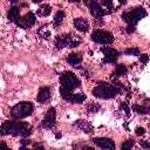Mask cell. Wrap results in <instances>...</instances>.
<instances>
[{
	"instance_id": "22",
	"label": "cell",
	"mask_w": 150,
	"mask_h": 150,
	"mask_svg": "<svg viewBox=\"0 0 150 150\" xmlns=\"http://www.w3.org/2000/svg\"><path fill=\"white\" fill-rule=\"evenodd\" d=\"M64 12L63 11H57L56 12V14H55V16H54V21H53V25L54 26H60L61 25V22H62V20L64 19Z\"/></svg>"
},
{
	"instance_id": "11",
	"label": "cell",
	"mask_w": 150,
	"mask_h": 150,
	"mask_svg": "<svg viewBox=\"0 0 150 150\" xmlns=\"http://www.w3.org/2000/svg\"><path fill=\"white\" fill-rule=\"evenodd\" d=\"M94 144L98 145L102 149H107V150H115V142L111 138L108 137H96L93 139Z\"/></svg>"
},
{
	"instance_id": "37",
	"label": "cell",
	"mask_w": 150,
	"mask_h": 150,
	"mask_svg": "<svg viewBox=\"0 0 150 150\" xmlns=\"http://www.w3.org/2000/svg\"><path fill=\"white\" fill-rule=\"evenodd\" d=\"M55 136H56V138H60V137H61V134H56Z\"/></svg>"
},
{
	"instance_id": "16",
	"label": "cell",
	"mask_w": 150,
	"mask_h": 150,
	"mask_svg": "<svg viewBox=\"0 0 150 150\" xmlns=\"http://www.w3.org/2000/svg\"><path fill=\"white\" fill-rule=\"evenodd\" d=\"M75 125H76L79 129H81L82 131L87 132V134H89V132L93 131V125H91L89 122H87L86 120H77V121L75 122Z\"/></svg>"
},
{
	"instance_id": "9",
	"label": "cell",
	"mask_w": 150,
	"mask_h": 150,
	"mask_svg": "<svg viewBox=\"0 0 150 150\" xmlns=\"http://www.w3.org/2000/svg\"><path fill=\"white\" fill-rule=\"evenodd\" d=\"M55 120H56V110H55V108H49V110L47 111V114L42 121V128H45V129L53 128L55 124Z\"/></svg>"
},
{
	"instance_id": "19",
	"label": "cell",
	"mask_w": 150,
	"mask_h": 150,
	"mask_svg": "<svg viewBox=\"0 0 150 150\" xmlns=\"http://www.w3.org/2000/svg\"><path fill=\"white\" fill-rule=\"evenodd\" d=\"M60 94H61V96H62L63 100L71 102V98H73V96H74V94L71 93V90H69L68 88L61 86V87H60Z\"/></svg>"
},
{
	"instance_id": "23",
	"label": "cell",
	"mask_w": 150,
	"mask_h": 150,
	"mask_svg": "<svg viewBox=\"0 0 150 150\" xmlns=\"http://www.w3.org/2000/svg\"><path fill=\"white\" fill-rule=\"evenodd\" d=\"M38 34H39L42 39H46V40H48V39L50 38V32H49V29H48L47 26H42V27L38 30Z\"/></svg>"
},
{
	"instance_id": "33",
	"label": "cell",
	"mask_w": 150,
	"mask_h": 150,
	"mask_svg": "<svg viewBox=\"0 0 150 150\" xmlns=\"http://www.w3.org/2000/svg\"><path fill=\"white\" fill-rule=\"evenodd\" d=\"M125 32H127L128 34L134 33V32H135V26H130V25H128V27L125 28Z\"/></svg>"
},
{
	"instance_id": "8",
	"label": "cell",
	"mask_w": 150,
	"mask_h": 150,
	"mask_svg": "<svg viewBox=\"0 0 150 150\" xmlns=\"http://www.w3.org/2000/svg\"><path fill=\"white\" fill-rule=\"evenodd\" d=\"M35 15L33 14V13H27L25 16H22V18H19L16 21H15V23L20 27V28H28V27H32L34 23H35Z\"/></svg>"
},
{
	"instance_id": "32",
	"label": "cell",
	"mask_w": 150,
	"mask_h": 150,
	"mask_svg": "<svg viewBox=\"0 0 150 150\" xmlns=\"http://www.w3.org/2000/svg\"><path fill=\"white\" fill-rule=\"evenodd\" d=\"M139 61H141L142 63H146V62L149 61V56H148L146 54H142V55L139 56Z\"/></svg>"
},
{
	"instance_id": "24",
	"label": "cell",
	"mask_w": 150,
	"mask_h": 150,
	"mask_svg": "<svg viewBox=\"0 0 150 150\" xmlns=\"http://www.w3.org/2000/svg\"><path fill=\"white\" fill-rule=\"evenodd\" d=\"M86 100V95L83 93H79V94H74L73 98H71V103H82Z\"/></svg>"
},
{
	"instance_id": "17",
	"label": "cell",
	"mask_w": 150,
	"mask_h": 150,
	"mask_svg": "<svg viewBox=\"0 0 150 150\" xmlns=\"http://www.w3.org/2000/svg\"><path fill=\"white\" fill-rule=\"evenodd\" d=\"M100 6L102 7L104 14H110L115 11V7H114V2L111 0H102Z\"/></svg>"
},
{
	"instance_id": "6",
	"label": "cell",
	"mask_w": 150,
	"mask_h": 150,
	"mask_svg": "<svg viewBox=\"0 0 150 150\" xmlns=\"http://www.w3.org/2000/svg\"><path fill=\"white\" fill-rule=\"evenodd\" d=\"M60 82H61V86L68 88L69 90H73L77 87H80L81 82L80 80L77 79V76L73 73V71H64L61 74L60 76Z\"/></svg>"
},
{
	"instance_id": "36",
	"label": "cell",
	"mask_w": 150,
	"mask_h": 150,
	"mask_svg": "<svg viewBox=\"0 0 150 150\" xmlns=\"http://www.w3.org/2000/svg\"><path fill=\"white\" fill-rule=\"evenodd\" d=\"M84 150H95V149H94V148H91V146H87Z\"/></svg>"
},
{
	"instance_id": "27",
	"label": "cell",
	"mask_w": 150,
	"mask_h": 150,
	"mask_svg": "<svg viewBox=\"0 0 150 150\" xmlns=\"http://www.w3.org/2000/svg\"><path fill=\"white\" fill-rule=\"evenodd\" d=\"M125 54H129V55H135V56H138L139 55V49L138 48H129V49H125L124 52Z\"/></svg>"
},
{
	"instance_id": "3",
	"label": "cell",
	"mask_w": 150,
	"mask_h": 150,
	"mask_svg": "<svg viewBox=\"0 0 150 150\" xmlns=\"http://www.w3.org/2000/svg\"><path fill=\"white\" fill-rule=\"evenodd\" d=\"M33 110H34V107H33L32 102H20L12 108L11 115L13 118L20 120V118H25L27 116H30Z\"/></svg>"
},
{
	"instance_id": "20",
	"label": "cell",
	"mask_w": 150,
	"mask_h": 150,
	"mask_svg": "<svg viewBox=\"0 0 150 150\" xmlns=\"http://www.w3.org/2000/svg\"><path fill=\"white\" fill-rule=\"evenodd\" d=\"M127 70L128 69H127V67L124 64H117L114 74H111V79L115 77V76H123V75H125L127 74Z\"/></svg>"
},
{
	"instance_id": "7",
	"label": "cell",
	"mask_w": 150,
	"mask_h": 150,
	"mask_svg": "<svg viewBox=\"0 0 150 150\" xmlns=\"http://www.w3.org/2000/svg\"><path fill=\"white\" fill-rule=\"evenodd\" d=\"M91 40L97 42V43H102V45H109L114 41V36L111 33L107 32V30H102V29H96L91 33Z\"/></svg>"
},
{
	"instance_id": "26",
	"label": "cell",
	"mask_w": 150,
	"mask_h": 150,
	"mask_svg": "<svg viewBox=\"0 0 150 150\" xmlns=\"http://www.w3.org/2000/svg\"><path fill=\"white\" fill-rule=\"evenodd\" d=\"M100 108H101V105H100L98 103L91 102V103H89V105L87 107V111H88V112H97V111L100 110Z\"/></svg>"
},
{
	"instance_id": "1",
	"label": "cell",
	"mask_w": 150,
	"mask_h": 150,
	"mask_svg": "<svg viewBox=\"0 0 150 150\" xmlns=\"http://www.w3.org/2000/svg\"><path fill=\"white\" fill-rule=\"evenodd\" d=\"M13 135L27 137L32 134V127L26 122H16V121H5L1 124V135Z\"/></svg>"
},
{
	"instance_id": "2",
	"label": "cell",
	"mask_w": 150,
	"mask_h": 150,
	"mask_svg": "<svg viewBox=\"0 0 150 150\" xmlns=\"http://www.w3.org/2000/svg\"><path fill=\"white\" fill-rule=\"evenodd\" d=\"M123 87L118 82L116 83H107V82H97V86L93 89V95L98 98H111L122 91Z\"/></svg>"
},
{
	"instance_id": "29",
	"label": "cell",
	"mask_w": 150,
	"mask_h": 150,
	"mask_svg": "<svg viewBox=\"0 0 150 150\" xmlns=\"http://www.w3.org/2000/svg\"><path fill=\"white\" fill-rule=\"evenodd\" d=\"M139 144H141V146L143 149H150V142L149 141H145V139L139 141Z\"/></svg>"
},
{
	"instance_id": "25",
	"label": "cell",
	"mask_w": 150,
	"mask_h": 150,
	"mask_svg": "<svg viewBox=\"0 0 150 150\" xmlns=\"http://www.w3.org/2000/svg\"><path fill=\"white\" fill-rule=\"evenodd\" d=\"M135 144V141L131 138V139H127L122 143V146H121V150H131L132 145Z\"/></svg>"
},
{
	"instance_id": "13",
	"label": "cell",
	"mask_w": 150,
	"mask_h": 150,
	"mask_svg": "<svg viewBox=\"0 0 150 150\" xmlns=\"http://www.w3.org/2000/svg\"><path fill=\"white\" fill-rule=\"evenodd\" d=\"M49 97H50V89H49L48 87H42V88H40V90H39V93H38L36 101L43 103V102L48 101Z\"/></svg>"
},
{
	"instance_id": "30",
	"label": "cell",
	"mask_w": 150,
	"mask_h": 150,
	"mask_svg": "<svg viewBox=\"0 0 150 150\" xmlns=\"http://www.w3.org/2000/svg\"><path fill=\"white\" fill-rule=\"evenodd\" d=\"M143 107L145 108V110H146V114H150V100H149V98H146V100H144V103H143Z\"/></svg>"
},
{
	"instance_id": "18",
	"label": "cell",
	"mask_w": 150,
	"mask_h": 150,
	"mask_svg": "<svg viewBox=\"0 0 150 150\" xmlns=\"http://www.w3.org/2000/svg\"><path fill=\"white\" fill-rule=\"evenodd\" d=\"M7 18H8L9 21H14L15 22L20 18V9H19V7H12L9 9L8 14H7Z\"/></svg>"
},
{
	"instance_id": "10",
	"label": "cell",
	"mask_w": 150,
	"mask_h": 150,
	"mask_svg": "<svg viewBox=\"0 0 150 150\" xmlns=\"http://www.w3.org/2000/svg\"><path fill=\"white\" fill-rule=\"evenodd\" d=\"M101 50L104 54L103 63H114V62H116V60L118 57V52L116 49L109 48V47H102Z\"/></svg>"
},
{
	"instance_id": "12",
	"label": "cell",
	"mask_w": 150,
	"mask_h": 150,
	"mask_svg": "<svg viewBox=\"0 0 150 150\" xmlns=\"http://www.w3.org/2000/svg\"><path fill=\"white\" fill-rule=\"evenodd\" d=\"M88 8L90 9V14L96 18V19H101L104 15V12L102 9V7L100 6V4L97 1H86Z\"/></svg>"
},
{
	"instance_id": "15",
	"label": "cell",
	"mask_w": 150,
	"mask_h": 150,
	"mask_svg": "<svg viewBox=\"0 0 150 150\" xmlns=\"http://www.w3.org/2000/svg\"><path fill=\"white\" fill-rule=\"evenodd\" d=\"M67 61L73 67H79V64L82 62V55L80 53H71V54L68 55Z\"/></svg>"
},
{
	"instance_id": "21",
	"label": "cell",
	"mask_w": 150,
	"mask_h": 150,
	"mask_svg": "<svg viewBox=\"0 0 150 150\" xmlns=\"http://www.w3.org/2000/svg\"><path fill=\"white\" fill-rule=\"evenodd\" d=\"M52 12V7L50 5H47V4H43L39 9H38V14L41 15V16H48Z\"/></svg>"
},
{
	"instance_id": "4",
	"label": "cell",
	"mask_w": 150,
	"mask_h": 150,
	"mask_svg": "<svg viewBox=\"0 0 150 150\" xmlns=\"http://www.w3.org/2000/svg\"><path fill=\"white\" fill-rule=\"evenodd\" d=\"M146 16V12L143 7H136L130 12H125L122 14V19L130 26H136V23Z\"/></svg>"
},
{
	"instance_id": "35",
	"label": "cell",
	"mask_w": 150,
	"mask_h": 150,
	"mask_svg": "<svg viewBox=\"0 0 150 150\" xmlns=\"http://www.w3.org/2000/svg\"><path fill=\"white\" fill-rule=\"evenodd\" d=\"M30 150H45L43 149V146H41V145H34V149H30Z\"/></svg>"
},
{
	"instance_id": "31",
	"label": "cell",
	"mask_w": 150,
	"mask_h": 150,
	"mask_svg": "<svg viewBox=\"0 0 150 150\" xmlns=\"http://www.w3.org/2000/svg\"><path fill=\"white\" fill-rule=\"evenodd\" d=\"M135 132H136V135H144L145 134V129L144 128H142V127H137L136 129H135Z\"/></svg>"
},
{
	"instance_id": "5",
	"label": "cell",
	"mask_w": 150,
	"mask_h": 150,
	"mask_svg": "<svg viewBox=\"0 0 150 150\" xmlns=\"http://www.w3.org/2000/svg\"><path fill=\"white\" fill-rule=\"evenodd\" d=\"M81 43V40L79 36H74L71 34H63L56 38L55 40V46L59 49H62L64 47H69V48H74L76 46H79Z\"/></svg>"
},
{
	"instance_id": "34",
	"label": "cell",
	"mask_w": 150,
	"mask_h": 150,
	"mask_svg": "<svg viewBox=\"0 0 150 150\" xmlns=\"http://www.w3.org/2000/svg\"><path fill=\"white\" fill-rule=\"evenodd\" d=\"M0 150H12L11 148H8L7 145H6V143L5 142H1V145H0Z\"/></svg>"
},
{
	"instance_id": "28",
	"label": "cell",
	"mask_w": 150,
	"mask_h": 150,
	"mask_svg": "<svg viewBox=\"0 0 150 150\" xmlns=\"http://www.w3.org/2000/svg\"><path fill=\"white\" fill-rule=\"evenodd\" d=\"M121 109H122V110H124L127 115H129V114H130V108H129V105H128V103H125V102H123V103L121 104Z\"/></svg>"
},
{
	"instance_id": "14",
	"label": "cell",
	"mask_w": 150,
	"mask_h": 150,
	"mask_svg": "<svg viewBox=\"0 0 150 150\" xmlns=\"http://www.w3.org/2000/svg\"><path fill=\"white\" fill-rule=\"evenodd\" d=\"M74 26L80 32H87L89 29V23L83 18H76V19H74Z\"/></svg>"
}]
</instances>
